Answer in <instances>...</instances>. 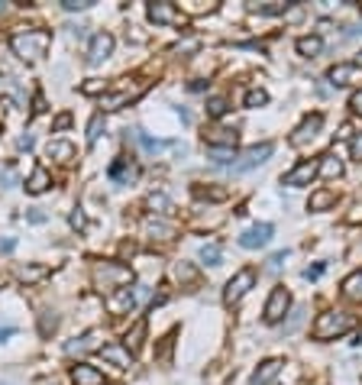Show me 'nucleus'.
Instances as JSON below:
<instances>
[{
    "mask_svg": "<svg viewBox=\"0 0 362 385\" xmlns=\"http://www.w3.org/2000/svg\"><path fill=\"white\" fill-rule=\"evenodd\" d=\"M52 46V33L49 29H23L10 39V49L23 58V62H39Z\"/></svg>",
    "mask_w": 362,
    "mask_h": 385,
    "instance_id": "1",
    "label": "nucleus"
},
{
    "mask_svg": "<svg viewBox=\"0 0 362 385\" xmlns=\"http://www.w3.org/2000/svg\"><path fill=\"white\" fill-rule=\"evenodd\" d=\"M356 330V317L346 311H327L314 321V340H336V337Z\"/></svg>",
    "mask_w": 362,
    "mask_h": 385,
    "instance_id": "2",
    "label": "nucleus"
},
{
    "mask_svg": "<svg viewBox=\"0 0 362 385\" xmlns=\"http://www.w3.org/2000/svg\"><path fill=\"white\" fill-rule=\"evenodd\" d=\"M133 282V269L123 266V262H98L94 266V285L100 292H117V288H126Z\"/></svg>",
    "mask_w": 362,
    "mask_h": 385,
    "instance_id": "3",
    "label": "nucleus"
},
{
    "mask_svg": "<svg viewBox=\"0 0 362 385\" xmlns=\"http://www.w3.org/2000/svg\"><path fill=\"white\" fill-rule=\"evenodd\" d=\"M146 91H149V81H136L133 88H130V84H123L120 91H107L104 98H100V107H104V111H120V107L133 104V101H140ZM104 111H100V113H104Z\"/></svg>",
    "mask_w": 362,
    "mask_h": 385,
    "instance_id": "4",
    "label": "nucleus"
},
{
    "mask_svg": "<svg viewBox=\"0 0 362 385\" xmlns=\"http://www.w3.org/2000/svg\"><path fill=\"white\" fill-rule=\"evenodd\" d=\"M288 308H291V292L285 285H275L269 294V302H265V314H262L265 324H279L288 314Z\"/></svg>",
    "mask_w": 362,
    "mask_h": 385,
    "instance_id": "5",
    "label": "nucleus"
},
{
    "mask_svg": "<svg viewBox=\"0 0 362 385\" xmlns=\"http://www.w3.org/2000/svg\"><path fill=\"white\" fill-rule=\"evenodd\" d=\"M317 175H321V159H304V162H298L291 172H285L281 182H285L288 188H304V185H311Z\"/></svg>",
    "mask_w": 362,
    "mask_h": 385,
    "instance_id": "6",
    "label": "nucleus"
},
{
    "mask_svg": "<svg viewBox=\"0 0 362 385\" xmlns=\"http://www.w3.org/2000/svg\"><path fill=\"white\" fill-rule=\"evenodd\" d=\"M252 285H256V269H249V266L239 269V272L233 275L230 282H227V288H223V302H227V304H237Z\"/></svg>",
    "mask_w": 362,
    "mask_h": 385,
    "instance_id": "7",
    "label": "nucleus"
},
{
    "mask_svg": "<svg viewBox=\"0 0 362 385\" xmlns=\"http://www.w3.org/2000/svg\"><path fill=\"white\" fill-rule=\"evenodd\" d=\"M146 14H149V20L159 23V26H181V23H185V14H181L175 4H168V0H155V4H149Z\"/></svg>",
    "mask_w": 362,
    "mask_h": 385,
    "instance_id": "8",
    "label": "nucleus"
},
{
    "mask_svg": "<svg viewBox=\"0 0 362 385\" xmlns=\"http://www.w3.org/2000/svg\"><path fill=\"white\" fill-rule=\"evenodd\" d=\"M272 153H275V146H272V143H259V146H249L237 162H233V172H249V168H256V165H262V162H269Z\"/></svg>",
    "mask_w": 362,
    "mask_h": 385,
    "instance_id": "9",
    "label": "nucleus"
},
{
    "mask_svg": "<svg viewBox=\"0 0 362 385\" xmlns=\"http://www.w3.org/2000/svg\"><path fill=\"white\" fill-rule=\"evenodd\" d=\"M113 52V36L110 33H94L88 42V65H100L107 62Z\"/></svg>",
    "mask_w": 362,
    "mask_h": 385,
    "instance_id": "10",
    "label": "nucleus"
},
{
    "mask_svg": "<svg viewBox=\"0 0 362 385\" xmlns=\"http://www.w3.org/2000/svg\"><path fill=\"white\" fill-rule=\"evenodd\" d=\"M327 78H330L333 88H349V84L362 81V68L356 62H340V65H333V68L327 71Z\"/></svg>",
    "mask_w": 362,
    "mask_h": 385,
    "instance_id": "11",
    "label": "nucleus"
},
{
    "mask_svg": "<svg viewBox=\"0 0 362 385\" xmlns=\"http://www.w3.org/2000/svg\"><path fill=\"white\" fill-rule=\"evenodd\" d=\"M272 233H275V227H272V224H256V227H249L246 233H239V246H243V250H259V246H269Z\"/></svg>",
    "mask_w": 362,
    "mask_h": 385,
    "instance_id": "12",
    "label": "nucleus"
},
{
    "mask_svg": "<svg viewBox=\"0 0 362 385\" xmlns=\"http://www.w3.org/2000/svg\"><path fill=\"white\" fill-rule=\"evenodd\" d=\"M321 126H324V117H321V113H311V117L301 120V126L291 133V140H288V143H291V146H304L307 140H314V136L321 133Z\"/></svg>",
    "mask_w": 362,
    "mask_h": 385,
    "instance_id": "13",
    "label": "nucleus"
},
{
    "mask_svg": "<svg viewBox=\"0 0 362 385\" xmlns=\"http://www.w3.org/2000/svg\"><path fill=\"white\" fill-rule=\"evenodd\" d=\"M107 308H110V314H130V311L136 308V292H130V288L110 292L107 294Z\"/></svg>",
    "mask_w": 362,
    "mask_h": 385,
    "instance_id": "14",
    "label": "nucleus"
},
{
    "mask_svg": "<svg viewBox=\"0 0 362 385\" xmlns=\"http://www.w3.org/2000/svg\"><path fill=\"white\" fill-rule=\"evenodd\" d=\"M204 140H207V149H237L239 133L237 130H227V126H217V130L204 133Z\"/></svg>",
    "mask_w": 362,
    "mask_h": 385,
    "instance_id": "15",
    "label": "nucleus"
},
{
    "mask_svg": "<svg viewBox=\"0 0 362 385\" xmlns=\"http://www.w3.org/2000/svg\"><path fill=\"white\" fill-rule=\"evenodd\" d=\"M98 353H100V356H104L110 366H117V369H130V366H133V353L126 350L123 344H104Z\"/></svg>",
    "mask_w": 362,
    "mask_h": 385,
    "instance_id": "16",
    "label": "nucleus"
},
{
    "mask_svg": "<svg viewBox=\"0 0 362 385\" xmlns=\"http://www.w3.org/2000/svg\"><path fill=\"white\" fill-rule=\"evenodd\" d=\"M71 382L75 385H107V379H104V372L94 369V366L78 363L75 369H71Z\"/></svg>",
    "mask_w": 362,
    "mask_h": 385,
    "instance_id": "17",
    "label": "nucleus"
},
{
    "mask_svg": "<svg viewBox=\"0 0 362 385\" xmlns=\"http://www.w3.org/2000/svg\"><path fill=\"white\" fill-rule=\"evenodd\" d=\"M281 359H265L262 366H259L256 372H252V379H249V385H272L275 379H279V372H281Z\"/></svg>",
    "mask_w": 362,
    "mask_h": 385,
    "instance_id": "18",
    "label": "nucleus"
},
{
    "mask_svg": "<svg viewBox=\"0 0 362 385\" xmlns=\"http://www.w3.org/2000/svg\"><path fill=\"white\" fill-rule=\"evenodd\" d=\"M100 330H88V334H81L78 340H71V344H65V353L68 356H75V353H90V350H100Z\"/></svg>",
    "mask_w": 362,
    "mask_h": 385,
    "instance_id": "19",
    "label": "nucleus"
},
{
    "mask_svg": "<svg viewBox=\"0 0 362 385\" xmlns=\"http://www.w3.org/2000/svg\"><path fill=\"white\" fill-rule=\"evenodd\" d=\"M110 178L117 185H130V182H136V178H140V165H133L130 159H117L110 165Z\"/></svg>",
    "mask_w": 362,
    "mask_h": 385,
    "instance_id": "20",
    "label": "nucleus"
},
{
    "mask_svg": "<svg viewBox=\"0 0 362 385\" xmlns=\"http://www.w3.org/2000/svg\"><path fill=\"white\" fill-rule=\"evenodd\" d=\"M143 344H146V317H140V321L130 327V334L123 337V346L133 353V356L143 350Z\"/></svg>",
    "mask_w": 362,
    "mask_h": 385,
    "instance_id": "21",
    "label": "nucleus"
},
{
    "mask_svg": "<svg viewBox=\"0 0 362 385\" xmlns=\"http://www.w3.org/2000/svg\"><path fill=\"white\" fill-rule=\"evenodd\" d=\"M49 272H52V269H49V266H42V262H26V266H20L16 279H20L23 285H36V282L49 279Z\"/></svg>",
    "mask_w": 362,
    "mask_h": 385,
    "instance_id": "22",
    "label": "nucleus"
},
{
    "mask_svg": "<svg viewBox=\"0 0 362 385\" xmlns=\"http://www.w3.org/2000/svg\"><path fill=\"white\" fill-rule=\"evenodd\" d=\"M49 185H52V175L42 165H36L33 175L26 178V191H29V195H42V191H49Z\"/></svg>",
    "mask_w": 362,
    "mask_h": 385,
    "instance_id": "23",
    "label": "nucleus"
},
{
    "mask_svg": "<svg viewBox=\"0 0 362 385\" xmlns=\"http://www.w3.org/2000/svg\"><path fill=\"white\" fill-rule=\"evenodd\" d=\"M336 204V191L333 188H321V191H314L311 201H307V210H314V214H321V210L333 207Z\"/></svg>",
    "mask_w": 362,
    "mask_h": 385,
    "instance_id": "24",
    "label": "nucleus"
},
{
    "mask_svg": "<svg viewBox=\"0 0 362 385\" xmlns=\"http://www.w3.org/2000/svg\"><path fill=\"white\" fill-rule=\"evenodd\" d=\"M46 155L56 159V162H71V159H75V146L65 143V140H52L49 146H46Z\"/></svg>",
    "mask_w": 362,
    "mask_h": 385,
    "instance_id": "25",
    "label": "nucleus"
},
{
    "mask_svg": "<svg viewBox=\"0 0 362 385\" xmlns=\"http://www.w3.org/2000/svg\"><path fill=\"white\" fill-rule=\"evenodd\" d=\"M298 52L304 58H317L324 52V39H321V36H301V39H298Z\"/></svg>",
    "mask_w": 362,
    "mask_h": 385,
    "instance_id": "26",
    "label": "nucleus"
},
{
    "mask_svg": "<svg viewBox=\"0 0 362 385\" xmlns=\"http://www.w3.org/2000/svg\"><path fill=\"white\" fill-rule=\"evenodd\" d=\"M343 298L362 304V269H359V272H353L346 282H343Z\"/></svg>",
    "mask_w": 362,
    "mask_h": 385,
    "instance_id": "27",
    "label": "nucleus"
},
{
    "mask_svg": "<svg viewBox=\"0 0 362 385\" xmlns=\"http://www.w3.org/2000/svg\"><path fill=\"white\" fill-rule=\"evenodd\" d=\"M321 175L327 178V182L340 178L343 175V162L336 159V155H321Z\"/></svg>",
    "mask_w": 362,
    "mask_h": 385,
    "instance_id": "28",
    "label": "nucleus"
},
{
    "mask_svg": "<svg viewBox=\"0 0 362 385\" xmlns=\"http://www.w3.org/2000/svg\"><path fill=\"white\" fill-rule=\"evenodd\" d=\"M220 260H223L220 243H204L201 246V262L204 266H220Z\"/></svg>",
    "mask_w": 362,
    "mask_h": 385,
    "instance_id": "29",
    "label": "nucleus"
},
{
    "mask_svg": "<svg viewBox=\"0 0 362 385\" xmlns=\"http://www.w3.org/2000/svg\"><path fill=\"white\" fill-rule=\"evenodd\" d=\"M146 233H149L152 240H175V227L162 224V220H149V224H146Z\"/></svg>",
    "mask_w": 362,
    "mask_h": 385,
    "instance_id": "30",
    "label": "nucleus"
},
{
    "mask_svg": "<svg viewBox=\"0 0 362 385\" xmlns=\"http://www.w3.org/2000/svg\"><path fill=\"white\" fill-rule=\"evenodd\" d=\"M291 4H249L252 14H262V16H279V14H288Z\"/></svg>",
    "mask_w": 362,
    "mask_h": 385,
    "instance_id": "31",
    "label": "nucleus"
},
{
    "mask_svg": "<svg viewBox=\"0 0 362 385\" xmlns=\"http://www.w3.org/2000/svg\"><path fill=\"white\" fill-rule=\"evenodd\" d=\"M100 130H104V113H94L88 123V146H94L100 140Z\"/></svg>",
    "mask_w": 362,
    "mask_h": 385,
    "instance_id": "32",
    "label": "nucleus"
},
{
    "mask_svg": "<svg viewBox=\"0 0 362 385\" xmlns=\"http://www.w3.org/2000/svg\"><path fill=\"white\" fill-rule=\"evenodd\" d=\"M207 155L214 159V165H233V159H237V149H207Z\"/></svg>",
    "mask_w": 362,
    "mask_h": 385,
    "instance_id": "33",
    "label": "nucleus"
},
{
    "mask_svg": "<svg viewBox=\"0 0 362 385\" xmlns=\"http://www.w3.org/2000/svg\"><path fill=\"white\" fill-rule=\"evenodd\" d=\"M243 104H246V107H262V104H269V91H262V88H249V91H246V98H243Z\"/></svg>",
    "mask_w": 362,
    "mask_h": 385,
    "instance_id": "34",
    "label": "nucleus"
},
{
    "mask_svg": "<svg viewBox=\"0 0 362 385\" xmlns=\"http://www.w3.org/2000/svg\"><path fill=\"white\" fill-rule=\"evenodd\" d=\"M227 111H230V101H227V98H210V101H207V117L220 120Z\"/></svg>",
    "mask_w": 362,
    "mask_h": 385,
    "instance_id": "35",
    "label": "nucleus"
},
{
    "mask_svg": "<svg viewBox=\"0 0 362 385\" xmlns=\"http://www.w3.org/2000/svg\"><path fill=\"white\" fill-rule=\"evenodd\" d=\"M146 204L155 210V214H172V210H175V204L168 201L165 195H149V201H146Z\"/></svg>",
    "mask_w": 362,
    "mask_h": 385,
    "instance_id": "36",
    "label": "nucleus"
},
{
    "mask_svg": "<svg viewBox=\"0 0 362 385\" xmlns=\"http://www.w3.org/2000/svg\"><path fill=\"white\" fill-rule=\"evenodd\" d=\"M136 140L143 143V149H149V153H162V149H168V143H162V140H149L143 130H136Z\"/></svg>",
    "mask_w": 362,
    "mask_h": 385,
    "instance_id": "37",
    "label": "nucleus"
},
{
    "mask_svg": "<svg viewBox=\"0 0 362 385\" xmlns=\"http://www.w3.org/2000/svg\"><path fill=\"white\" fill-rule=\"evenodd\" d=\"M56 327H58V317L52 314V311H46V314L39 317V334H42V337H49Z\"/></svg>",
    "mask_w": 362,
    "mask_h": 385,
    "instance_id": "38",
    "label": "nucleus"
},
{
    "mask_svg": "<svg viewBox=\"0 0 362 385\" xmlns=\"http://www.w3.org/2000/svg\"><path fill=\"white\" fill-rule=\"evenodd\" d=\"M81 94H88V98H94V94H107V84L98 81V78H90V81L81 84Z\"/></svg>",
    "mask_w": 362,
    "mask_h": 385,
    "instance_id": "39",
    "label": "nucleus"
},
{
    "mask_svg": "<svg viewBox=\"0 0 362 385\" xmlns=\"http://www.w3.org/2000/svg\"><path fill=\"white\" fill-rule=\"evenodd\" d=\"M195 195L197 197H210V201H223V197H227V191H223V188H201V185H197Z\"/></svg>",
    "mask_w": 362,
    "mask_h": 385,
    "instance_id": "40",
    "label": "nucleus"
},
{
    "mask_svg": "<svg viewBox=\"0 0 362 385\" xmlns=\"http://www.w3.org/2000/svg\"><path fill=\"white\" fill-rule=\"evenodd\" d=\"M94 0H62V7L68 10V14H75V10H88Z\"/></svg>",
    "mask_w": 362,
    "mask_h": 385,
    "instance_id": "41",
    "label": "nucleus"
},
{
    "mask_svg": "<svg viewBox=\"0 0 362 385\" xmlns=\"http://www.w3.org/2000/svg\"><path fill=\"white\" fill-rule=\"evenodd\" d=\"M71 120H75L71 113H58L56 123H52V130H56V133H62V130H68V126H71Z\"/></svg>",
    "mask_w": 362,
    "mask_h": 385,
    "instance_id": "42",
    "label": "nucleus"
},
{
    "mask_svg": "<svg viewBox=\"0 0 362 385\" xmlns=\"http://www.w3.org/2000/svg\"><path fill=\"white\" fill-rule=\"evenodd\" d=\"M285 260H288V252H275V256L269 260V272H279L281 262H285Z\"/></svg>",
    "mask_w": 362,
    "mask_h": 385,
    "instance_id": "43",
    "label": "nucleus"
},
{
    "mask_svg": "<svg viewBox=\"0 0 362 385\" xmlns=\"http://www.w3.org/2000/svg\"><path fill=\"white\" fill-rule=\"evenodd\" d=\"M71 227H75V230H84V227H88V220H84V214H81V210H75V214H71Z\"/></svg>",
    "mask_w": 362,
    "mask_h": 385,
    "instance_id": "44",
    "label": "nucleus"
},
{
    "mask_svg": "<svg viewBox=\"0 0 362 385\" xmlns=\"http://www.w3.org/2000/svg\"><path fill=\"white\" fill-rule=\"evenodd\" d=\"M0 182H4V188H14V185H16L14 168H4V175H0Z\"/></svg>",
    "mask_w": 362,
    "mask_h": 385,
    "instance_id": "45",
    "label": "nucleus"
},
{
    "mask_svg": "<svg viewBox=\"0 0 362 385\" xmlns=\"http://www.w3.org/2000/svg\"><path fill=\"white\" fill-rule=\"evenodd\" d=\"M324 269H327V266H324V262H317V266H314V269H304V279H321V272H324Z\"/></svg>",
    "mask_w": 362,
    "mask_h": 385,
    "instance_id": "46",
    "label": "nucleus"
},
{
    "mask_svg": "<svg viewBox=\"0 0 362 385\" xmlns=\"http://www.w3.org/2000/svg\"><path fill=\"white\" fill-rule=\"evenodd\" d=\"M349 107H353V111H356V113H359V117H362V91H356L353 98H349Z\"/></svg>",
    "mask_w": 362,
    "mask_h": 385,
    "instance_id": "47",
    "label": "nucleus"
},
{
    "mask_svg": "<svg viewBox=\"0 0 362 385\" xmlns=\"http://www.w3.org/2000/svg\"><path fill=\"white\" fill-rule=\"evenodd\" d=\"M33 146H36V136H33V133L20 136V149H26V153H29V149H33Z\"/></svg>",
    "mask_w": 362,
    "mask_h": 385,
    "instance_id": "48",
    "label": "nucleus"
},
{
    "mask_svg": "<svg viewBox=\"0 0 362 385\" xmlns=\"http://www.w3.org/2000/svg\"><path fill=\"white\" fill-rule=\"evenodd\" d=\"M353 159H359V162H362V133L353 140Z\"/></svg>",
    "mask_w": 362,
    "mask_h": 385,
    "instance_id": "49",
    "label": "nucleus"
},
{
    "mask_svg": "<svg viewBox=\"0 0 362 385\" xmlns=\"http://www.w3.org/2000/svg\"><path fill=\"white\" fill-rule=\"evenodd\" d=\"M42 111H46V98L36 94V98H33V113H42Z\"/></svg>",
    "mask_w": 362,
    "mask_h": 385,
    "instance_id": "50",
    "label": "nucleus"
},
{
    "mask_svg": "<svg viewBox=\"0 0 362 385\" xmlns=\"http://www.w3.org/2000/svg\"><path fill=\"white\" fill-rule=\"evenodd\" d=\"M133 252H136V243H123V246H120V256H133Z\"/></svg>",
    "mask_w": 362,
    "mask_h": 385,
    "instance_id": "51",
    "label": "nucleus"
},
{
    "mask_svg": "<svg viewBox=\"0 0 362 385\" xmlns=\"http://www.w3.org/2000/svg\"><path fill=\"white\" fill-rule=\"evenodd\" d=\"M14 246H16L14 240H0V250H4V252H10V250H14Z\"/></svg>",
    "mask_w": 362,
    "mask_h": 385,
    "instance_id": "52",
    "label": "nucleus"
},
{
    "mask_svg": "<svg viewBox=\"0 0 362 385\" xmlns=\"http://www.w3.org/2000/svg\"><path fill=\"white\" fill-rule=\"evenodd\" d=\"M29 220H33V224H42V220H46V214H39V210H33V214H29Z\"/></svg>",
    "mask_w": 362,
    "mask_h": 385,
    "instance_id": "53",
    "label": "nucleus"
},
{
    "mask_svg": "<svg viewBox=\"0 0 362 385\" xmlns=\"http://www.w3.org/2000/svg\"><path fill=\"white\" fill-rule=\"evenodd\" d=\"M16 334V327H0V340H4V337H14Z\"/></svg>",
    "mask_w": 362,
    "mask_h": 385,
    "instance_id": "54",
    "label": "nucleus"
},
{
    "mask_svg": "<svg viewBox=\"0 0 362 385\" xmlns=\"http://www.w3.org/2000/svg\"><path fill=\"white\" fill-rule=\"evenodd\" d=\"M356 65H359V68H362V52H359V56H356Z\"/></svg>",
    "mask_w": 362,
    "mask_h": 385,
    "instance_id": "55",
    "label": "nucleus"
},
{
    "mask_svg": "<svg viewBox=\"0 0 362 385\" xmlns=\"http://www.w3.org/2000/svg\"><path fill=\"white\" fill-rule=\"evenodd\" d=\"M0 10H4V4H0Z\"/></svg>",
    "mask_w": 362,
    "mask_h": 385,
    "instance_id": "56",
    "label": "nucleus"
},
{
    "mask_svg": "<svg viewBox=\"0 0 362 385\" xmlns=\"http://www.w3.org/2000/svg\"><path fill=\"white\" fill-rule=\"evenodd\" d=\"M0 385H7V382H0Z\"/></svg>",
    "mask_w": 362,
    "mask_h": 385,
    "instance_id": "57",
    "label": "nucleus"
}]
</instances>
